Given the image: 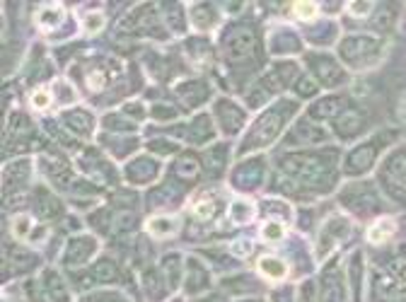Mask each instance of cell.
Instances as JSON below:
<instances>
[{
    "mask_svg": "<svg viewBox=\"0 0 406 302\" xmlns=\"http://www.w3.org/2000/svg\"><path fill=\"white\" fill-rule=\"evenodd\" d=\"M339 53L351 68H358V70H365V68H373L375 63L382 58L385 53V44L375 37H346L339 46Z\"/></svg>",
    "mask_w": 406,
    "mask_h": 302,
    "instance_id": "obj_1",
    "label": "cell"
},
{
    "mask_svg": "<svg viewBox=\"0 0 406 302\" xmlns=\"http://www.w3.org/2000/svg\"><path fill=\"white\" fill-rule=\"evenodd\" d=\"M382 187L394 201L406 203V153H394L382 167Z\"/></svg>",
    "mask_w": 406,
    "mask_h": 302,
    "instance_id": "obj_2",
    "label": "cell"
},
{
    "mask_svg": "<svg viewBox=\"0 0 406 302\" xmlns=\"http://www.w3.org/2000/svg\"><path fill=\"white\" fill-rule=\"evenodd\" d=\"M283 169L295 174V177L305 179L307 184H320L322 179H326V174H329V167L322 164L320 160H315V158H290L283 162Z\"/></svg>",
    "mask_w": 406,
    "mask_h": 302,
    "instance_id": "obj_3",
    "label": "cell"
},
{
    "mask_svg": "<svg viewBox=\"0 0 406 302\" xmlns=\"http://www.w3.org/2000/svg\"><path fill=\"white\" fill-rule=\"evenodd\" d=\"M351 232V220L349 218H329L326 225L322 227L320 235V247H317V256H326L331 249H334L339 242H344V237Z\"/></svg>",
    "mask_w": 406,
    "mask_h": 302,
    "instance_id": "obj_4",
    "label": "cell"
},
{
    "mask_svg": "<svg viewBox=\"0 0 406 302\" xmlns=\"http://www.w3.org/2000/svg\"><path fill=\"white\" fill-rule=\"evenodd\" d=\"M375 162V145H360L346 160V172L349 174H360L368 172Z\"/></svg>",
    "mask_w": 406,
    "mask_h": 302,
    "instance_id": "obj_5",
    "label": "cell"
},
{
    "mask_svg": "<svg viewBox=\"0 0 406 302\" xmlns=\"http://www.w3.org/2000/svg\"><path fill=\"white\" fill-rule=\"evenodd\" d=\"M97 249V242L92 240V237H75V240L68 245V264H82V261H87L92 254H95Z\"/></svg>",
    "mask_w": 406,
    "mask_h": 302,
    "instance_id": "obj_6",
    "label": "cell"
},
{
    "mask_svg": "<svg viewBox=\"0 0 406 302\" xmlns=\"http://www.w3.org/2000/svg\"><path fill=\"white\" fill-rule=\"evenodd\" d=\"M218 116H220V121H223L228 133L239 131L244 124V114L237 109V104H232V102H218Z\"/></svg>",
    "mask_w": 406,
    "mask_h": 302,
    "instance_id": "obj_7",
    "label": "cell"
},
{
    "mask_svg": "<svg viewBox=\"0 0 406 302\" xmlns=\"http://www.w3.org/2000/svg\"><path fill=\"white\" fill-rule=\"evenodd\" d=\"M145 227H148V232L153 237H167L179 230V220L174 216H160V218H150Z\"/></svg>",
    "mask_w": 406,
    "mask_h": 302,
    "instance_id": "obj_8",
    "label": "cell"
},
{
    "mask_svg": "<svg viewBox=\"0 0 406 302\" xmlns=\"http://www.w3.org/2000/svg\"><path fill=\"white\" fill-rule=\"evenodd\" d=\"M317 73H320V80L324 82L326 87H336L341 80H344V70H341V66H336L331 58H322L320 66H315Z\"/></svg>",
    "mask_w": 406,
    "mask_h": 302,
    "instance_id": "obj_9",
    "label": "cell"
},
{
    "mask_svg": "<svg viewBox=\"0 0 406 302\" xmlns=\"http://www.w3.org/2000/svg\"><path fill=\"white\" fill-rule=\"evenodd\" d=\"M259 271H261L268 281H283L288 274V266L283 264L278 256H261V259H259Z\"/></svg>",
    "mask_w": 406,
    "mask_h": 302,
    "instance_id": "obj_10",
    "label": "cell"
},
{
    "mask_svg": "<svg viewBox=\"0 0 406 302\" xmlns=\"http://www.w3.org/2000/svg\"><path fill=\"white\" fill-rule=\"evenodd\" d=\"M394 230H397V225H394L392 218H382V220H378L368 230V240L375 242V245H380V242H387L389 237L394 235Z\"/></svg>",
    "mask_w": 406,
    "mask_h": 302,
    "instance_id": "obj_11",
    "label": "cell"
},
{
    "mask_svg": "<svg viewBox=\"0 0 406 302\" xmlns=\"http://www.w3.org/2000/svg\"><path fill=\"white\" fill-rule=\"evenodd\" d=\"M351 288H353V300L360 302V288H363V254L356 252L353 259H351Z\"/></svg>",
    "mask_w": 406,
    "mask_h": 302,
    "instance_id": "obj_12",
    "label": "cell"
},
{
    "mask_svg": "<svg viewBox=\"0 0 406 302\" xmlns=\"http://www.w3.org/2000/svg\"><path fill=\"white\" fill-rule=\"evenodd\" d=\"M339 276L334 274V269L326 271L324 276V285H322V302H344V298H341V283Z\"/></svg>",
    "mask_w": 406,
    "mask_h": 302,
    "instance_id": "obj_13",
    "label": "cell"
},
{
    "mask_svg": "<svg viewBox=\"0 0 406 302\" xmlns=\"http://www.w3.org/2000/svg\"><path fill=\"white\" fill-rule=\"evenodd\" d=\"M254 213H257V208H254L252 201H244V198H237V201H232V206H230V218H232L234 223H249L254 218Z\"/></svg>",
    "mask_w": 406,
    "mask_h": 302,
    "instance_id": "obj_14",
    "label": "cell"
},
{
    "mask_svg": "<svg viewBox=\"0 0 406 302\" xmlns=\"http://www.w3.org/2000/svg\"><path fill=\"white\" fill-rule=\"evenodd\" d=\"M293 135H297V138H302L305 143H317V140L326 138V133L320 129V126L310 124V121H300V124L293 129Z\"/></svg>",
    "mask_w": 406,
    "mask_h": 302,
    "instance_id": "obj_15",
    "label": "cell"
},
{
    "mask_svg": "<svg viewBox=\"0 0 406 302\" xmlns=\"http://www.w3.org/2000/svg\"><path fill=\"white\" fill-rule=\"evenodd\" d=\"M61 19H63L61 5H46V8H41L39 10V15H37V22H39V27L41 29L53 27V24H58Z\"/></svg>",
    "mask_w": 406,
    "mask_h": 302,
    "instance_id": "obj_16",
    "label": "cell"
},
{
    "mask_svg": "<svg viewBox=\"0 0 406 302\" xmlns=\"http://www.w3.org/2000/svg\"><path fill=\"white\" fill-rule=\"evenodd\" d=\"M194 213H196L199 218H203V220H210V218L218 213V201H215V196L203 194V196L199 198L196 203H194Z\"/></svg>",
    "mask_w": 406,
    "mask_h": 302,
    "instance_id": "obj_17",
    "label": "cell"
},
{
    "mask_svg": "<svg viewBox=\"0 0 406 302\" xmlns=\"http://www.w3.org/2000/svg\"><path fill=\"white\" fill-rule=\"evenodd\" d=\"M66 126L73 131H77V133H90L92 119H90V114H85V111H73V114L66 116Z\"/></svg>",
    "mask_w": 406,
    "mask_h": 302,
    "instance_id": "obj_18",
    "label": "cell"
},
{
    "mask_svg": "<svg viewBox=\"0 0 406 302\" xmlns=\"http://www.w3.org/2000/svg\"><path fill=\"white\" fill-rule=\"evenodd\" d=\"M283 235H286V225H283V223H278V220H266V223H264L261 237L266 242H278V240H283Z\"/></svg>",
    "mask_w": 406,
    "mask_h": 302,
    "instance_id": "obj_19",
    "label": "cell"
},
{
    "mask_svg": "<svg viewBox=\"0 0 406 302\" xmlns=\"http://www.w3.org/2000/svg\"><path fill=\"white\" fill-rule=\"evenodd\" d=\"M32 218L29 216H17L12 220V235L17 237V240H27L29 237V232H32Z\"/></svg>",
    "mask_w": 406,
    "mask_h": 302,
    "instance_id": "obj_20",
    "label": "cell"
},
{
    "mask_svg": "<svg viewBox=\"0 0 406 302\" xmlns=\"http://www.w3.org/2000/svg\"><path fill=\"white\" fill-rule=\"evenodd\" d=\"M360 126H363V119H360L356 111H349V114L344 116V129H339L341 135H353L360 131Z\"/></svg>",
    "mask_w": 406,
    "mask_h": 302,
    "instance_id": "obj_21",
    "label": "cell"
},
{
    "mask_svg": "<svg viewBox=\"0 0 406 302\" xmlns=\"http://www.w3.org/2000/svg\"><path fill=\"white\" fill-rule=\"evenodd\" d=\"M320 104L322 106H315V109H312V114H317V116H331V114H336L341 106H344V102L336 100V97H329V100L320 102Z\"/></svg>",
    "mask_w": 406,
    "mask_h": 302,
    "instance_id": "obj_22",
    "label": "cell"
},
{
    "mask_svg": "<svg viewBox=\"0 0 406 302\" xmlns=\"http://www.w3.org/2000/svg\"><path fill=\"white\" fill-rule=\"evenodd\" d=\"M179 256L177 254H169V256H165V261H163V269H165V276H169V281L172 283H177L179 281Z\"/></svg>",
    "mask_w": 406,
    "mask_h": 302,
    "instance_id": "obj_23",
    "label": "cell"
},
{
    "mask_svg": "<svg viewBox=\"0 0 406 302\" xmlns=\"http://www.w3.org/2000/svg\"><path fill=\"white\" fill-rule=\"evenodd\" d=\"M51 92L48 90H44V87H39V90H34L32 92V97H29V102H32V106L34 109H46L48 104H51Z\"/></svg>",
    "mask_w": 406,
    "mask_h": 302,
    "instance_id": "obj_24",
    "label": "cell"
},
{
    "mask_svg": "<svg viewBox=\"0 0 406 302\" xmlns=\"http://www.w3.org/2000/svg\"><path fill=\"white\" fill-rule=\"evenodd\" d=\"M102 27H104V15H102V12H90L85 17V29L90 34H97Z\"/></svg>",
    "mask_w": 406,
    "mask_h": 302,
    "instance_id": "obj_25",
    "label": "cell"
},
{
    "mask_svg": "<svg viewBox=\"0 0 406 302\" xmlns=\"http://www.w3.org/2000/svg\"><path fill=\"white\" fill-rule=\"evenodd\" d=\"M295 17L297 19H312L317 15V5L315 3H295Z\"/></svg>",
    "mask_w": 406,
    "mask_h": 302,
    "instance_id": "obj_26",
    "label": "cell"
},
{
    "mask_svg": "<svg viewBox=\"0 0 406 302\" xmlns=\"http://www.w3.org/2000/svg\"><path fill=\"white\" fill-rule=\"evenodd\" d=\"M252 242L249 240H237L232 245V254H237V256H247V254H252Z\"/></svg>",
    "mask_w": 406,
    "mask_h": 302,
    "instance_id": "obj_27",
    "label": "cell"
},
{
    "mask_svg": "<svg viewBox=\"0 0 406 302\" xmlns=\"http://www.w3.org/2000/svg\"><path fill=\"white\" fill-rule=\"evenodd\" d=\"M297 92H300L302 97H307V95H315L317 92V85L310 80V77H302L300 80V87H297Z\"/></svg>",
    "mask_w": 406,
    "mask_h": 302,
    "instance_id": "obj_28",
    "label": "cell"
},
{
    "mask_svg": "<svg viewBox=\"0 0 406 302\" xmlns=\"http://www.w3.org/2000/svg\"><path fill=\"white\" fill-rule=\"evenodd\" d=\"M349 8L353 15H368L370 10H373V3H351Z\"/></svg>",
    "mask_w": 406,
    "mask_h": 302,
    "instance_id": "obj_29",
    "label": "cell"
},
{
    "mask_svg": "<svg viewBox=\"0 0 406 302\" xmlns=\"http://www.w3.org/2000/svg\"><path fill=\"white\" fill-rule=\"evenodd\" d=\"M399 119L406 124V95H404V100H402V104H399Z\"/></svg>",
    "mask_w": 406,
    "mask_h": 302,
    "instance_id": "obj_30",
    "label": "cell"
},
{
    "mask_svg": "<svg viewBox=\"0 0 406 302\" xmlns=\"http://www.w3.org/2000/svg\"><path fill=\"white\" fill-rule=\"evenodd\" d=\"M399 302H406V298H402V300H399Z\"/></svg>",
    "mask_w": 406,
    "mask_h": 302,
    "instance_id": "obj_31",
    "label": "cell"
}]
</instances>
